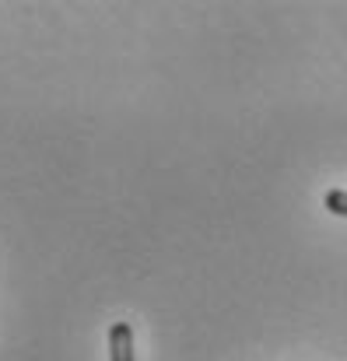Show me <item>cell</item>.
<instances>
[{
	"label": "cell",
	"mask_w": 347,
	"mask_h": 361,
	"mask_svg": "<svg viewBox=\"0 0 347 361\" xmlns=\"http://www.w3.org/2000/svg\"><path fill=\"white\" fill-rule=\"evenodd\" d=\"M323 207H327L330 214H341V218H347V190H330V193L323 197Z\"/></svg>",
	"instance_id": "obj_2"
},
{
	"label": "cell",
	"mask_w": 347,
	"mask_h": 361,
	"mask_svg": "<svg viewBox=\"0 0 347 361\" xmlns=\"http://www.w3.org/2000/svg\"><path fill=\"white\" fill-rule=\"evenodd\" d=\"M109 361H137L133 358V326L126 319L109 326Z\"/></svg>",
	"instance_id": "obj_1"
}]
</instances>
